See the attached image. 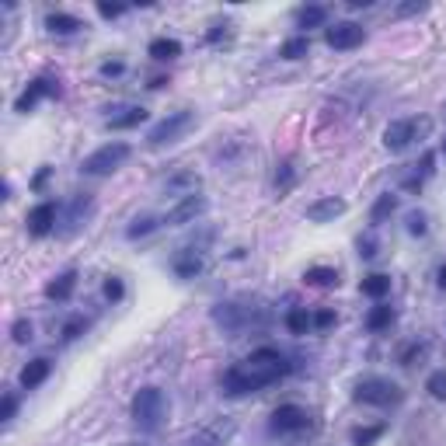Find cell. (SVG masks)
I'll list each match as a JSON object with an SVG mask.
<instances>
[{"instance_id": "cell-1", "label": "cell", "mask_w": 446, "mask_h": 446, "mask_svg": "<svg viewBox=\"0 0 446 446\" xmlns=\"http://www.w3.org/2000/svg\"><path fill=\"white\" fill-rule=\"evenodd\" d=\"M289 369H293V366L286 362L282 353H275V349H255L244 362H237V366H230V369L223 373V391H227L230 398L255 394V391H262L268 383L282 380Z\"/></svg>"}, {"instance_id": "cell-2", "label": "cell", "mask_w": 446, "mask_h": 446, "mask_svg": "<svg viewBox=\"0 0 446 446\" xmlns=\"http://www.w3.org/2000/svg\"><path fill=\"white\" fill-rule=\"evenodd\" d=\"M164 412H168V401H164V391H161V387H143V391H136V398H133V422H136L143 433H154V429L164 422Z\"/></svg>"}, {"instance_id": "cell-3", "label": "cell", "mask_w": 446, "mask_h": 446, "mask_svg": "<svg viewBox=\"0 0 446 446\" xmlns=\"http://www.w3.org/2000/svg\"><path fill=\"white\" fill-rule=\"evenodd\" d=\"M433 129V119H398V122H391L387 129H383V147L391 150V154H401L412 140H422L426 133Z\"/></svg>"}, {"instance_id": "cell-4", "label": "cell", "mask_w": 446, "mask_h": 446, "mask_svg": "<svg viewBox=\"0 0 446 446\" xmlns=\"http://www.w3.org/2000/svg\"><path fill=\"white\" fill-rule=\"evenodd\" d=\"M353 398H356L359 405H380V408H387V405H398V401L405 398V391H401L394 380H383V376H366V380H359V383H356Z\"/></svg>"}, {"instance_id": "cell-5", "label": "cell", "mask_w": 446, "mask_h": 446, "mask_svg": "<svg viewBox=\"0 0 446 446\" xmlns=\"http://www.w3.org/2000/svg\"><path fill=\"white\" fill-rule=\"evenodd\" d=\"M126 157H129V143L115 140V143H105L101 150H94L91 157H84L81 171H84V175H112L115 168L126 164Z\"/></svg>"}, {"instance_id": "cell-6", "label": "cell", "mask_w": 446, "mask_h": 446, "mask_svg": "<svg viewBox=\"0 0 446 446\" xmlns=\"http://www.w3.org/2000/svg\"><path fill=\"white\" fill-rule=\"evenodd\" d=\"M195 122V112H188V108H181V112H171L168 119H161L150 133H147V143L150 147H164V143H175L181 133L188 129Z\"/></svg>"}, {"instance_id": "cell-7", "label": "cell", "mask_w": 446, "mask_h": 446, "mask_svg": "<svg viewBox=\"0 0 446 446\" xmlns=\"http://www.w3.org/2000/svg\"><path fill=\"white\" fill-rule=\"evenodd\" d=\"M362 25H356V21H335L328 32H324V42L332 46V49H356V46H362Z\"/></svg>"}, {"instance_id": "cell-8", "label": "cell", "mask_w": 446, "mask_h": 446, "mask_svg": "<svg viewBox=\"0 0 446 446\" xmlns=\"http://www.w3.org/2000/svg\"><path fill=\"white\" fill-rule=\"evenodd\" d=\"M310 426V415L300 408V405H279L272 412V429L275 433H300Z\"/></svg>"}, {"instance_id": "cell-9", "label": "cell", "mask_w": 446, "mask_h": 446, "mask_svg": "<svg viewBox=\"0 0 446 446\" xmlns=\"http://www.w3.org/2000/svg\"><path fill=\"white\" fill-rule=\"evenodd\" d=\"M25 223H28V234H32V237H46V234L56 227V202H49V199H46V202L32 206Z\"/></svg>"}, {"instance_id": "cell-10", "label": "cell", "mask_w": 446, "mask_h": 446, "mask_svg": "<svg viewBox=\"0 0 446 446\" xmlns=\"http://www.w3.org/2000/svg\"><path fill=\"white\" fill-rule=\"evenodd\" d=\"M49 94H60L56 81H49V77H39V81H32L28 88L18 94V101H14V112H32V108H35V101H42V98H49Z\"/></svg>"}, {"instance_id": "cell-11", "label": "cell", "mask_w": 446, "mask_h": 446, "mask_svg": "<svg viewBox=\"0 0 446 446\" xmlns=\"http://www.w3.org/2000/svg\"><path fill=\"white\" fill-rule=\"evenodd\" d=\"M202 209H206V199H202V195H185L178 206H175V209H171V213L164 216V223H168V227H181V223H192V220H195V216H199Z\"/></svg>"}, {"instance_id": "cell-12", "label": "cell", "mask_w": 446, "mask_h": 446, "mask_svg": "<svg viewBox=\"0 0 446 446\" xmlns=\"http://www.w3.org/2000/svg\"><path fill=\"white\" fill-rule=\"evenodd\" d=\"M342 213H346V202L335 199V195L317 199V202L307 206V220H310V223H328V220H335V216H342Z\"/></svg>"}, {"instance_id": "cell-13", "label": "cell", "mask_w": 446, "mask_h": 446, "mask_svg": "<svg viewBox=\"0 0 446 446\" xmlns=\"http://www.w3.org/2000/svg\"><path fill=\"white\" fill-rule=\"evenodd\" d=\"M202 255H199V248H185V251H178L175 258H171V268H175V275L178 279H195L199 272H202Z\"/></svg>"}, {"instance_id": "cell-14", "label": "cell", "mask_w": 446, "mask_h": 446, "mask_svg": "<svg viewBox=\"0 0 446 446\" xmlns=\"http://www.w3.org/2000/svg\"><path fill=\"white\" fill-rule=\"evenodd\" d=\"M46 28H49L53 35H74V32H81V28H84V21H81V18H74V14L53 11V14L46 18Z\"/></svg>"}, {"instance_id": "cell-15", "label": "cell", "mask_w": 446, "mask_h": 446, "mask_svg": "<svg viewBox=\"0 0 446 446\" xmlns=\"http://www.w3.org/2000/svg\"><path fill=\"white\" fill-rule=\"evenodd\" d=\"M74 289H77V272L70 268V272L56 275V279L46 286V296H49V300H70V296H74Z\"/></svg>"}, {"instance_id": "cell-16", "label": "cell", "mask_w": 446, "mask_h": 446, "mask_svg": "<svg viewBox=\"0 0 446 446\" xmlns=\"http://www.w3.org/2000/svg\"><path fill=\"white\" fill-rule=\"evenodd\" d=\"M49 373H53V362H49V359H46V356L32 359V362L21 369V387H28V391H32V387H39V383L49 376Z\"/></svg>"}, {"instance_id": "cell-17", "label": "cell", "mask_w": 446, "mask_h": 446, "mask_svg": "<svg viewBox=\"0 0 446 446\" xmlns=\"http://www.w3.org/2000/svg\"><path fill=\"white\" fill-rule=\"evenodd\" d=\"M359 289H362L366 296H373V300H383V296L391 293V275H383V272H373V275H366V279L359 282Z\"/></svg>"}, {"instance_id": "cell-18", "label": "cell", "mask_w": 446, "mask_h": 446, "mask_svg": "<svg viewBox=\"0 0 446 446\" xmlns=\"http://www.w3.org/2000/svg\"><path fill=\"white\" fill-rule=\"evenodd\" d=\"M143 119H147V108L133 105V108H122V115H112V119H108V129H133V126H140Z\"/></svg>"}, {"instance_id": "cell-19", "label": "cell", "mask_w": 446, "mask_h": 446, "mask_svg": "<svg viewBox=\"0 0 446 446\" xmlns=\"http://www.w3.org/2000/svg\"><path fill=\"white\" fill-rule=\"evenodd\" d=\"M324 21H328V7H321V4H310V7H300L296 11V25L300 28H317Z\"/></svg>"}, {"instance_id": "cell-20", "label": "cell", "mask_w": 446, "mask_h": 446, "mask_svg": "<svg viewBox=\"0 0 446 446\" xmlns=\"http://www.w3.org/2000/svg\"><path fill=\"white\" fill-rule=\"evenodd\" d=\"M303 282L307 286H339V272L328 265H314L303 272Z\"/></svg>"}, {"instance_id": "cell-21", "label": "cell", "mask_w": 446, "mask_h": 446, "mask_svg": "<svg viewBox=\"0 0 446 446\" xmlns=\"http://www.w3.org/2000/svg\"><path fill=\"white\" fill-rule=\"evenodd\" d=\"M394 209H398V195H391V192H387V195H380V199L373 202V209H369V223H373V227H380V223H383Z\"/></svg>"}, {"instance_id": "cell-22", "label": "cell", "mask_w": 446, "mask_h": 446, "mask_svg": "<svg viewBox=\"0 0 446 446\" xmlns=\"http://www.w3.org/2000/svg\"><path fill=\"white\" fill-rule=\"evenodd\" d=\"M161 223H164V220H157V216H136V220L126 227V237H129V241H140V237L154 234Z\"/></svg>"}, {"instance_id": "cell-23", "label": "cell", "mask_w": 446, "mask_h": 446, "mask_svg": "<svg viewBox=\"0 0 446 446\" xmlns=\"http://www.w3.org/2000/svg\"><path fill=\"white\" fill-rule=\"evenodd\" d=\"M391 321H394V307H387V303H376L366 314V328L369 332H383V328H391Z\"/></svg>"}, {"instance_id": "cell-24", "label": "cell", "mask_w": 446, "mask_h": 446, "mask_svg": "<svg viewBox=\"0 0 446 446\" xmlns=\"http://www.w3.org/2000/svg\"><path fill=\"white\" fill-rule=\"evenodd\" d=\"M147 53L154 60H175V56H181V42L178 39H154Z\"/></svg>"}, {"instance_id": "cell-25", "label": "cell", "mask_w": 446, "mask_h": 446, "mask_svg": "<svg viewBox=\"0 0 446 446\" xmlns=\"http://www.w3.org/2000/svg\"><path fill=\"white\" fill-rule=\"evenodd\" d=\"M307 49H310V39H307V35H293V39H286V42H282L279 56H282V60H303V56H307Z\"/></svg>"}, {"instance_id": "cell-26", "label": "cell", "mask_w": 446, "mask_h": 446, "mask_svg": "<svg viewBox=\"0 0 446 446\" xmlns=\"http://www.w3.org/2000/svg\"><path fill=\"white\" fill-rule=\"evenodd\" d=\"M383 433H387L383 422H376V426H359V429H353V446H373Z\"/></svg>"}, {"instance_id": "cell-27", "label": "cell", "mask_w": 446, "mask_h": 446, "mask_svg": "<svg viewBox=\"0 0 446 446\" xmlns=\"http://www.w3.org/2000/svg\"><path fill=\"white\" fill-rule=\"evenodd\" d=\"M310 324H314V321H310V314H307L303 307H293V310L286 314V328H289L293 335H307Z\"/></svg>"}, {"instance_id": "cell-28", "label": "cell", "mask_w": 446, "mask_h": 446, "mask_svg": "<svg viewBox=\"0 0 446 446\" xmlns=\"http://www.w3.org/2000/svg\"><path fill=\"white\" fill-rule=\"evenodd\" d=\"M188 192V195H195V188H199V175H192V171H185V175H178V178L168 181V192Z\"/></svg>"}, {"instance_id": "cell-29", "label": "cell", "mask_w": 446, "mask_h": 446, "mask_svg": "<svg viewBox=\"0 0 446 446\" xmlns=\"http://www.w3.org/2000/svg\"><path fill=\"white\" fill-rule=\"evenodd\" d=\"M405 223H408V234H412V237H426V234H429V220H426V213H419V209L408 213Z\"/></svg>"}, {"instance_id": "cell-30", "label": "cell", "mask_w": 446, "mask_h": 446, "mask_svg": "<svg viewBox=\"0 0 446 446\" xmlns=\"http://www.w3.org/2000/svg\"><path fill=\"white\" fill-rule=\"evenodd\" d=\"M293 181H296V168H293V161H282V164H279V171H275V188H279V192H286Z\"/></svg>"}, {"instance_id": "cell-31", "label": "cell", "mask_w": 446, "mask_h": 446, "mask_svg": "<svg viewBox=\"0 0 446 446\" xmlns=\"http://www.w3.org/2000/svg\"><path fill=\"white\" fill-rule=\"evenodd\" d=\"M426 391L436 398V401H446V373L440 369V373H433L429 380H426Z\"/></svg>"}, {"instance_id": "cell-32", "label": "cell", "mask_w": 446, "mask_h": 446, "mask_svg": "<svg viewBox=\"0 0 446 446\" xmlns=\"http://www.w3.org/2000/svg\"><path fill=\"white\" fill-rule=\"evenodd\" d=\"M101 289H105V296H108L112 303H119V300L126 296V286H122V279H119V275H108Z\"/></svg>"}, {"instance_id": "cell-33", "label": "cell", "mask_w": 446, "mask_h": 446, "mask_svg": "<svg viewBox=\"0 0 446 446\" xmlns=\"http://www.w3.org/2000/svg\"><path fill=\"white\" fill-rule=\"evenodd\" d=\"M356 248H359V255H362V258H373V255H376V248H380V244H376L373 230H369V234H359Z\"/></svg>"}, {"instance_id": "cell-34", "label": "cell", "mask_w": 446, "mask_h": 446, "mask_svg": "<svg viewBox=\"0 0 446 446\" xmlns=\"http://www.w3.org/2000/svg\"><path fill=\"white\" fill-rule=\"evenodd\" d=\"M11 335H14V342L18 346H25V342H32V321H14V328H11Z\"/></svg>"}, {"instance_id": "cell-35", "label": "cell", "mask_w": 446, "mask_h": 446, "mask_svg": "<svg viewBox=\"0 0 446 446\" xmlns=\"http://www.w3.org/2000/svg\"><path fill=\"white\" fill-rule=\"evenodd\" d=\"M98 14H101V18H108V21H112V18H122V14H126V4H108V0H98Z\"/></svg>"}, {"instance_id": "cell-36", "label": "cell", "mask_w": 446, "mask_h": 446, "mask_svg": "<svg viewBox=\"0 0 446 446\" xmlns=\"http://www.w3.org/2000/svg\"><path fill=\"white\" fill-rule=\"evenodd\" d=\"M84 328H88V321H84V317H74V321H67V324H63V342H74V339H77Z\"/></svg>"}, {"instance_id": "cell-37", "label": "cell", "mask_w": 446, "mask_h": 446, "mask_svg": "<svg viewBox=\"0 0 446 446\" xmlns=\"http://www.w3.org/2000/svg\"><path fill=\"white\" fill-rule=\"evenodd\" d=\"M88 206H91L88 195H77V199H74V209H70V230L81 223V213H88Z\"/></svg>"}, {"instance_id": "cell-38", "label": "cell", "mask_w": 446, "mask_h": 446, "mask_svg": "<svg viewBox=\"0 0 446 446\" xmlns=\"http://www.w3.org/2000/svg\"><path fill=\"white\" fill-rule=\"evenodd\" d=\"M18 412V398L14 394H4V405H0V422H11Z\"/></svg>"}, {"instance_id": "cell-39", "label": "cell", "mask_w": 446, "mask_h": 446, "mask_svg": "<svg viewBox=\"0 0 446 446\" xmlns=\"http://www.w3.org/2000/svg\"><path fill=\"white\" fill-rule=\"evenodd\" d=\"M98 70H101V77H119V74L126 70V63H122V60H105Z\"/></svg>"}, {"instance_id": "cell-40", "label": "cell", "mask_w": 446, "mask_h": 446, "mask_svg": "<svg viewBox=\"0 0 446 446\" xmlns=\"http://www.w3.org/2000/svg\"><path fill=\"white\" fill-rule=\"evenodd\" d=\"M310 321H314V328H332L335 324V310H317V314H310Z\"/></svg>"}, {"instance_id": "cell-41", "label": "cell", "mask_w": 446, "mask_h": 446, "mask_svg": "<svg viewBox=\"0 0 446 446\" xmlns=\"http://www.w3.org/2000/svg\"><path fill=\"white\" fill-rule=\"evenodd\" d=\"M227 28H230V25H213L206 39H209V42H220V39H227Z\"/></svg>"}, {"instance_id": "cell-42", "label": "cell", "mask_w": 446, "mask_h": 446, "mask_svg": "<svg viewBox=\"0 0 446 446\" xmlns=\"http://www.w3.org/2000/svg\"><path fill=\"white\" fill-rule=\"evenodd\" d=\"M415 11H426V4H401L398 14H415Z\"/></svg>"}, {"instance_id": "cell-43", "label": "cell", "mask_w": 446, "mask_h": 446, "mask_svg": "<svg viewBox=\"0 0 446 446\" xmlns=\"http://www.w3.org/2000/svg\"><path fill=\"white\" fill-rule=\"evenodd\" d=\"M46 178H49V168H42V171L35 175V181H32V188H42V185H46Z\"/></svg>"}, {"instance_id": "cell-44", "label": "cell", "mask_w": 446, "mask_h": 446, "mask_svg": "<svg viewBox=\"0 0 446 446\" xmlns=\"http://www.w3.org/2000/svg\"><path fill=\"white\" fill-rule=\"evenodd\" d=\"M440 286H446V265L440 268Z\"/></svg>"}, {"instance_id": "cell-45", "label": "cell", "mask_w": 446, "mask_h": 446, "mask_svg": "<svg viewBox=\"0 0 446 446\" xmlns=\"http://www.w3.org/2000/svg\"><path fill=\"white\" fill-rule=\"evenodd\" d=\"M443 154H446V140H443Z\"/></svg>"}, {"instance_id": "cell-46", "label": "cell", "mask_w": 446, "mask_h": 446, "mask_svg": "<svg viewBox=\"0 0 446 446\" xmlns=\"http://www.w3.org/2000/svg\"><path fill=\"white\" fill-rule=\"evenodd\" d=\"M192 446H206V443H192Z\"/></svg>"}]
</instances>
